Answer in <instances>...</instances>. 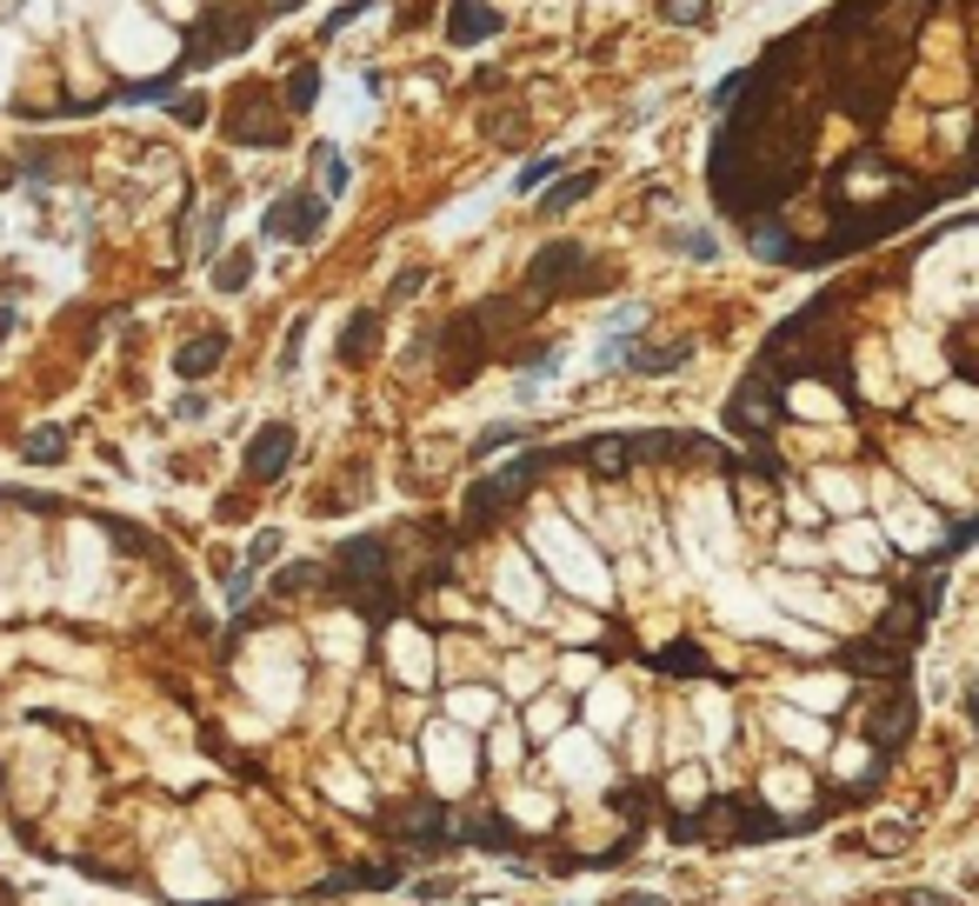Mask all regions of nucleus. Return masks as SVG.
I'll return each mask as SVG.
<instances>
[{
	"label": "nucleus",
	"instance_id": "obj_28",
	"mask_svg": "<svg viewBox=\"0 0 979 906\" xmlns=\"http://www.w3.org/2000/svg\"><path fill=\"white\" fill-rule=\"evenodd\" d=\"M0 906H14V886H0Z\"/></svg>",
	"mask_w": 979,
	"mask_h": 906
},
{
	"label": "nucleus",
	"instance_id": "obj_24",
	"mask_svg": "<svg viewBox=\"0 0 979 906\" xmlns=\"http://www.w3.org/2000/svg\"><path fill=\"white\" fill-rule=\"evenodd\" d=\"M667 21H700V0H667Z\"/></svg>",
	"mask_w": 979,
	"mask_h": 906
},
{
	"label": "nucleus",
	"instance_id": "obj_6",
	"mask_svg": "<svg viewBox=\"0 0 979 906\" xmlns=\"http://www.w3.org/2000/svg\"><path fill=\"white\" fill-rule=\"evenodd\" d=\"M380 827L400 834V840H440V834H447V813H440L434 800H414V806H387Z\"/></svg>",
	"mask_w": 979,
	"mask_h": 906
},
{
	"label": "nucleus",
	"instance_id": "obj_15",
	"mask_svg": "<svg viewBox=\"0 0 979 906\" xmlns=\"http://www.w3.org/2000/svg\"><path fill=\"white\" fill-rule=\"evenodd\" d=\"M207 107H214L207 94H174V121H181V127H200V121H207Z\"/></svg>",
	"mask_w": 979,
	"mask_h": 906
},
{
	"label": "nucleus",
	"instance_id": "obj_19",
	"mask_svg": "<svg viewBox=\"0 0 979 906\" xmlns=\"http://www.w3.org/2000/svg\"><path fill=\"white\" fill-rule=\"evenodd\" d=\"M300 341H307V320H293V326H287V347H280V374H293V367H300Z\"/></svg>",
	"mask_w": 979,
	"mask_h": 906
},
{
	"label": "nucleus",
	"instance_id": "obj_16",
	"mask_svg": "<svg viewBox=\"0 0 979 906\" xmlns=\"http://www.w3.org/2000/svg\"><path fill=\"white\" fill-rule=\"evenodd\" d=\"M367 8H373V0H347V8H341V14H326V27H320V41H334L341 27H354V21H360Z\"/></svg>",
	"mask_w": 979,
	"mask_h": 906
},
{
	"label": "nucleus",
	"instance_id": "obj_12",
	"mask_svg": "<svg viewBox=\"0 0 979 906\" xmlns=\"http://www.w3.org/2000/svg\"><path fill=\"white\" fill-rule=\"evenodd\" d=\"M21 460H34V467H54V460H67V434H60V427H47V434H27V440H21Z\"/></svg>",
	"mask_w": 979,
	"mask_h": 906
},
{
	"label": "nucleus",
	"instance_id": "obj_1",
	"mask_svg": "<svg viewBox=\"0 0 979 906\" xmlns=\"http://www.w3.org/2000/svg\"><path fill=\"white\" fill-rule=\"evenodd\" d=\"M267 21H274V14H267V8H254V0H214V8L187 27V47H181L174 73L187 80V73H200V67H214V60L240 54V47H247Z\"/></svg>",
	"mask_w": 979,
	"mask_h": 906
},
{
	"label": "nucleus",
	"instance_id": "obj_13",
	"mask_svg": "<svg viewBox=\"0 0 979 906\" xmlns=\"http://www.w3.org/2000/svg\"><path fill=\"white\" fill-rule=\"evenodd\" d=\"M580 261V246H546V254L533 261V287H553V280H566V267Z\"/></svg>",
	"mask_w": 979,
	"mask_h": 906
},
{
	"label": "nucleus",
	"instance_id": "obj_11",
	"mask_svg": "<svg viewBox=\"0 0 979 906\" xmlns=\"http://www.w3.org/2000/svg\"><path fill=\"white\" fill-rule=\"evenodd\" d=\"M247 280H254V246H247V254H227V261L214 267V287H220V294H247Z\"/></svg>",
	"mask_w": 979,
	"mask_h": 906
},
{
	"label": "nucleus",
	"instance_id": "obj_3",
	"mask_svg": "<svg viewBox=\"0 0 979 906\" xmlns=\"http://www.w3.org/2000/svg\"><path fill=\"white\" fill-rule=\"evenodd\" d=\"M320 227H326V194H313V187L280 194V200H274V214L261 220V233H267V240H320Z\"/></svg>",
	"mask_w": 979,
	"mask_h": 906
},
{
	"label": "nucleus",
	"instance_id": "obj_14",
	"mask_svg": "<svg viewBox=\"0 0 979 906\" xmlns=\"http://www.w3.org/2000/svg\"><path fill=\"white\" fill-rule=\"evenodd\" d=\"M313 160H320V187L341 194V187H347V153H341V147H313Z\"/></svg>",
	"mask_w": 979,
	"mask_h": 906
},
{
	"label": "nucleus",
	"instance_id": "obj_17",
	"mask_svg": "<svg viewBox=\"0 0 979 906\" xmlns=\"http://www.w3.org/2000/svg\"><path fill=\"white\" fill-rule=\"evenodd\" d=\"M313 581H320V566H287L280 581H274V594H307Z\"/></svg>",
	"mask_w": 979,
	"mask_h": 906
},
{
	"label": "nucleus",
	"instance_id": "obj_18",
	"mask_svg": "<svg viewBox=\"0 0 979 906\" xmlns=\"http://www.w3.org/2000/svg\"><path fill=\"white\" fill-rule=\"evenodd\" d=\"M587 187H594V181H587V174H580V181H560V187H553V194H546V214H560V207H574V200H580V194H587Z\"/></svg>",
	"mask_w": 979,
	"mask_h": 906
},
{
	"label": "nucleus",
	"instance_id": "obj_29",
	"mask_svg": "<svg viewBox=\"0 0 979 906\" xmlns=\"http://www.w3.org/2000/svg\"><path fill=\"white\" fill-rule=\"evenodd\" d=\"M972 720H979V693H972Z\"/></svg>",
	"mask_w": 979,
	"mask_h": 906
},
{
	"label": "nucleus",
	"instance_id": "obj_2",
	"mask_svg": "<svg viewBox=\"0 0 979 906\" xmlns=\"http://www.w3.org/2000/svg\"><path fill=\"white\" fill-rule=\"evenodd\" d=\"M220 134L233 147H280L287 140V101L267 88V80H240V88L220 101Z\"/></svg>",
	"mask_w": 979,
	"mask_h": 906
},
{
	"label": "nucleus",
	"instance_id": "obj_10",
	"mask_svg": "<svg viewBox=\"0 0 979 906\" xmlns=\"http://www.w3.org/2000/svg\"><path fill=\"white\" fill-rule=\"evenodd\" d=\"M373 341H380V320H373V313H354V320H347V334H341V360H347V367H354V360H367V354H373Z\"/></svg>",
	"mask_w": 979,
	"mask_h": 906
},
{
	"label": "nucleus",
	"instance_id": "obj_20",
	"mask_svg": "<svg viewBox=\"0 0 979 906\" xmlns=\"http://www.w3.org/2000/svg\"><path fill=\"white\" fill-rule=\"evenodd\" d=\"M427 287V267H406L400 280H393V300H406V294H421Z\"/></svg>",
	"mask_w": 979,
	"mask_h": 906
},
{
	"label": "nucleus",
	"instance_id": "obj_22",
	"mask_svg": "<svg viewBox=\"0 0 979 906\" xmlns=\"http://www.w3.org/2000/svg\"><path fill=\"white\" fill-rule=\"evenodd\" d=\"M560 174V160H533V168L520 174V187H540V181H553Z\"/></svg>",
	"mask_w": 979,
	"mask_h": 906
},
{
	"label": "nucleus",
	"instance_id": "obj_7",
	"mask_svg": "<svg viewBox=\"0 0 979 906\" xmlns=\"http://www.w3.org/2000/svg\"><path fill=\"white\" fill-rule=\"evenodd\" d=\"M447 34H453L460 47H473V41H486V34H500V14L486 8V0H453V14H447Z\"/></svg>",
	"mask_w": 979,
	"mask_h": 906
},
{
	"label": "nucleus",
	"instance_id": "obj_27",
	"mask_svg": "<svg viewBox=\"0 0 979 906\" xmlns=\"http://www.w3.org/2000/svg\"><path fill=\"white\" fill-rule=\"evenodd\" d=\"M0 187H14V168H8V160H0Z\"/></svg>",
	"mask_w": 979,
	"mask_h": 906
},
{
	"label": "nucleus",
	"instance_id": "obj_23",
	"mask_svg": "<svg viewBox=\"0 0 979 906\" xmlns=\"http://www.w3.org/2000/svg\"><path fill=\"white\" fill-rule=\"evenodd\" d=\"M687 254H706V261H713V254H719V240H713V233H687Z\"/></svg>",
	"mask_w": 979,
	"mask_h": 906
},
{
	"label": "nucleus",
	"instance_id": "obj_26",
	"mask_svg": "<svg viewBox=\"0 0 979 906\" xmlns=\"http://www.w3.org/2000/svg\"><path fill=\"white\" fill-rule=\"evenodd\" d=\"M300 8V0H267V14H293Z\"/></svg>",
	"mask_w": 979,
	"mask_h": 906
},
{
	"label": "nucleus",
	"instance_id": "obj_9",
	"mask_svg": "<svg viewBox=\"0 0 979 906\" xmlns=\"http://www.w3.org/2000/svg\"><path fill=\"white\" fill-rule=\"evenodd\" d=\"M280 101H287V114H307V107L320 101V67H313V60H300V67L287 73V88H280Z\"/></svg>",
	"mask_w": 979,
	"mask_h": 906
},
{
	"label": "nucleus",
	"instance_id": "obj_8",
	"mask_svg": "<svg viewBox=\"0 0 979 906\" xmlns=\"http://www.w3.org/2000/svg\"><path fill=\"white\" fill-rule=\"evenodd\" d=\"M400 880V867H347V873H334V880H320L313 893L326 899V893H373V886H393Z\"/></svg>",
	"mask_w": 979,
	"mask_h": 906
},
{
	"label": "nucleus",
	"instance_id": "obj_21",
	"mask_svg": "<svg viewBox=\"0 0 979 906\" xmlns=\"http://www.w3.org/2000/svg\"><path fill=\"white\" fill-rule=\"evenodd\" d=\"M220 220H227V214H220V207H207V220H200V254H214V240H220Z\"/></svg>",
	"mask_w": 979,
	"mask_h": 906
},
{
	"label": "nucleus",
	"instance_id": "obj_5",
	"mask_svg": "<svg viewBox=\"0 0 979 906\" xmlns=\"http://www.w3.org/2000/svg\"><path fill=\"white\" fill-rule=\"evenodd\" d=\"M227 347H233V341H227V326H207V334L181 341V354H174V374H181V380L194 387V380H207V374H214V367L227 360Z\"/></svg>",
	"mask_w": 979,
	"mask_h": 906
},
{
	"label": "nucleus",
	"instance_id": "obj_4",
	"mask_svg": "<svg viewBox=\"0 0 979 906\" xmlns=\"http://www.w3.org/2000/svg\"><path fill=\"white\" fill-rule=\"evenodd\" d=\"M287 460H293V427H287V421L261 427V434L247 440V454H240V467H247L254 486H274V480L287 473Z\"/></svg>",
	"mask_w": 979,
	"mask_h": 906
},
{
	"label": "nucleus",
	"instance_id": "obj_25",
	"mask_svg": "<svg viewBox=\"0 0 979 906\" xmlns=\"http://www.w3.org/2000/svg\"><path fill=\"white\" fill-rule=\"evenodd\" d=\"M913 906H953V899H940V893H913Z\"/></svg>",
	"mask_w": 979,
	"mask_h": 906
}]
</instances>
